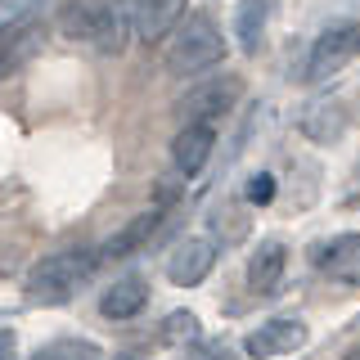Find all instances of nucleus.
Masks as SVG:
<instances>
[{"label":"nucleus","instance_id":"obj_2","mask_svg":"<svg viewBox=\"0 0 360 360\" xmlns=\"http://www.w3.org/2000/svg\"><path fill=\"white\" fill-rule=\"evenodd\" d=\"M59 27L63 37L90 45L99 54H122L131 41V18L127 5H104V0H77V5L59 9Z\"/></svg>","mask_w":360,"mask_h":360},{"label":"nucleus","instance_id":"obj_20","mask_svg":"<svg viewBox=\"0 0 360 360\" xmlns=\"http://www.w3.org/2000/svg\"><path fill=\"white\" fill-rule=\"evenodd\" d=\"M0 360H18V333L0 329Z\"/></svg>","mask_w":360,"mask_h":360},{"label":"nucleus","instance_id":"obj_4","mask_svg":"<svg viewBox=\"0 0 360 360\" xmlns=\"http://www.w3.org/2000/svg\"><path fill=\"white\" fill-rule=\"evenodd\" d=\"M239 95H243V82L234 72H221V77L189 90L176 104V117H180V127H217L225 112L239 104Z\"/></svg>","mask_w":360,"mask_h":360},{"label":"nucleus","instance_id":"obj_1","mask_svg":"<svg viewBox=\"0 0 360 360\" xmlns=\"http://www.w3.org/2000/svg\"><path fill=\"white\" fill-rule=\"evenodd\" d=\"M95 266H99L95 248H63V252L41 257V262L27 270V284H22L27 288V302H37V307H63V302H72L77 288L95 275Z\"/></svg>","mask_w":360,"mask_h":360},{"label":"nucleus","instance_id":"obj_3","mask_svg":"<svg viewBox=\"0 0 360 360\" xmlns=\"http://www.w3.org/2000/svg\"><path fill=\"white\" fill-rule=\"evenodd\" d=\"M225 59V37L217 27L212 14H185L172 32V45H167V72L185 77V72H202V68H217Z\"/></svg>","mask_w":360,"mask_h":360},{"label":"nucleus","instance_id":"obj_10","mask_svg":"<svg viewBox=\"0 0 360 360\" xmlns=\"http://www.w3.org/2000/svg\"><path fill=\"white\" fill-rule=\"evenodd\" d=\"M158 225H162V212H158V207L140 212V217H131L117 234H108L104 248H95V257H104V262H122V257H131V252H144V243L158 234Z\"/></svg>","mask_w":360,"mask_h":360},{"label":"nucleus","instance_id":"obj_11","mask_svg":"<svg viewBox=\"0 0 360 360\" xmlns=\"http://www.w3.org/2000/svg\"><path fill=\"white\" fill-rule=\"evenodd\" d=\"M347 122H352V112H347L342 99H311L307 108H302V135L315 144H333L342 140Z\"/></svg>","mask_w":360,"mask_h":360},{"label":"nucleus","instance_id":"obj_12","mask_svg":"<svg viewBox=\"0 0 360 360\" xmlns=\"http://www.w3.org/2000/svg\"><path fill=\"white\" fill-rule=\"evenodd\" d=\"M356 248H360V239L347 230V234H338V239L315 248V266H320L329 279H338V284H356V279H360V270H356L360 252H356Z\"/></svg>","mask_w":360,"mask_h":360},{"label":"nucleus","instance_id":"obj_5","mask_svg":"<svg viewBox=\"0 0 360 360\" xmlns=\"http://www.w3.org/2000/svg\"><path fill=\"white\" fill-rule=\"evenodd\" d=\"M356 45H360L356 22H338V27L320 32L315 45H311V54H307V72H302V77H307V82H324V77L342 72V68L352 63Z\"/></svg>","mask_w":360,"mask_h":360},{"label":"nucleus","instance_id":"obj_16","mask_svg":"<svg viewBox=\"0 0 360 360\" xmlns=\"http://www.w3.org/2000/svg\"><path fill=\"white\" fill-rule=\"evenodd\" d=\"M266 14H270V9L262 5V0H248V5L234 9V37H239V45H243L248 54H257V45H262Z\"/></svg>","mask_w":360,"mask_h":360},{"label":"nucleus","instance_id":"obj_13","mask_svg":"<svg viewBox=\"0 0 360 360\" xmlns=\"http://www.w3.org/2000/svg\"><path fill=\"white\" fill-rule=\"evenodd\" d=\"M127 18H131V37L149 45V41L172 37V32H176V22L185 18V5H158V0H149V5H135V9H127Z\"/></svg>","mask_w":360,"mask_h":360},{"label":"nucleus","instance_id":"obj_15","mask_svg":"<svg viewBox=\"0 0 360 360\" xmlns=\"http://www.w3.org/2000/svg\"><path fill=\"white\" fill-rule=\"evenodd\" d=\"M144 302H149V279L127 275V279H117V284L99 297V311H104L108 320H131V315L144 311Z\"/></svg>","mask_w":360,"mask_h":360},{"label":"nucleus","instance_id":"obj_9","mask_svg":"<svg viewBox=\"0 0 360 360\" xmlns=\"http://www.w3.org/2000/svg\"><path fill=\"white\" fill-rule=\"evenodd\" d=\"M284 270H288V248L279 239H262L257 252L248 257V288H252V297H275L279 284H284Z\"/></svg>","mask_w":360,"mask_h":360},{"label":"nucleus","instance_id":"obj_21","mask_svg":"<svg viewBox=\"0 0 360 360\" xmlns=\"http://www.w3.org/2000/svg\"><path fill=\"white\" fill-rule=\"evenodd\" d=\"M122 360H127V356H122Z\"/></svg>","mask_w":360,"mask_h":360},{"label":"nucleus","instance_id":"obj_14","mask_svg":"<svg viewBox=\"0 0 360 360\" xmlns=\"http://www.w3.org/2000/svg\"><path fill=\"white\" fill-rule=\"evenodd\" d=\"M212 144H217V127H180L172 140V162L180 176H194L202 162L212 158Z\"/></svg>","mask_w":360,"mask_h":360},{"label":"nucleus","instance_id":"obj_6","mask_svg":"<svg viewBox=\"0 0 360 360\" xmlns=\"http://www.w3.org/2000/svg\"><path fill=\"white\" fill-rule=\"evenodd\" d=\"M45 45V18L41 14H18L14 22L0 27V77H14L22 63H32Z\"/></svg>","mask_w":360,"mask_h":360},{"label":"nucleus","instance_id":"obj_19","mask_svg":"<svg viewBox=\"0 0 360 360\" xmlns=\"http://www.w3.org/2000/svg\"><path fill=\"white\" fill-rule=\"evenodd\" d=\"M270 198H275V176H252V180H248V202H257V207H262V202H270Z\"/></svg>","mask_w":360,"mask_h":360},{"label":"nucleus","instance_id":"obj_8","mask_svg":"<svg viewBox=\"0 0 360 360\" xmlns=\"http://www.w3.org/2000/svg\"><path fill=\"white\" fill-rule=\"evenodd\" d=\"M302 342H307V324L302 320H266V324H257V329L248 333L243 352L252 360H275V356L297 352Z\"/></svg>","mask_w":360,"mask_h":360},{"label":"nucleus","instance_id":"obj_7","mask_svg":"<svg viewBox=\"0 0 360 360\" xmlns=\"http://www.w3.org/2000/svg\"><path fill=\"white\" fill-rule=\"evenodd\" d=\"M212 266H217V243L194 234V239L176 243V252L167 257V279H172L176 288H194L212 275Z\"/></svg>","mask_w":360,"mask_h":360},{"label":"nucleus","instance_id":"obj_18","mask_svg":"<svg viewBox=\"0 0 360 360\" xmlns=\"http://www.w3.org/2000/svg\"><path fill=\"white\" fill-rule=\"evenodd\" d=\"M162 338H167V342H194V338H198V315L194 311H172V315H167Z\"/></svg>","mask_w":360,"mask_h":360},{"label":"nucleus","instance_id":"obj_17","mask_svg":"<svg viewBox=\"0 0 360 360\" xmlns=\"http://www.w3.org/2000/svg\"><path fill=\"white\" fill-rule=\"evenodd\" d=\"M32 360H99V347L86 342V338H59V342L41 347Z\"/></svg>","mask_w":360,"mask_h":360}]
</instances>
